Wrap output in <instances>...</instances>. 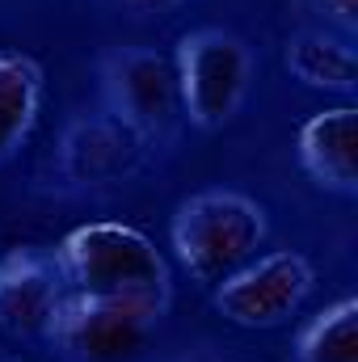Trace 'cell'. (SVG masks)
Returning <instances> with one entry per match:
<instances>
[{"label":"cell","instance_id":"13","mask_svg":"<svg viewBox=\"0 0 358 362\" xmlns=\"http://www.w3.org/2000/svg\"><path fill=\"white\" fill-rule=\"evenodd\" d=\"M299 17H308L321 30H337L346 38H354L358 30V0H291Z\"/></svg>","mask_w":358,"mask_h":362},{"label":"cell","instance_id":"4","mask_svg":"<svg viewBox=\"0 0 358 362\" xmlns=\"http://www.w3.org/2000/svg\"><path fill=\"white\" fill-rule=\"evenodd\" d=\"M165 312L169 303L161 299L68 291L42 341L72 362H122L144 350Z\"/></svg>","mask_w":358,"mask_h":362},{"label":"cell","instance_id":"11","mask_svg":"<svg viewBox=\"0 0 358 362\" xmlns=\"http://www.w3.org/2000/svg\"><path fill=\"white\" fill-rule=\"evenodd\" d=\"M42 68L25 51L0 47V165H8L38 127Z\"/></svg>","mask_w":358,"mask_h":362},{"label":"cell","instance_id":"10","mask_svg":"<svg viewBox=\"0 0 358 362\" xmlns=\"http://www.w3.org/2000/svg\"><path fill=\"white\" fill-rule=\"evenodd\" d=\"M287 72L308 85V89L325 93H354L358 85V55L354 38L337 34V30H321V25H304L287 38L282 51Z\"/></svg>","mask_w":358,"mask_h":362},{"label":"cell","instance_id":"5","mask_svg":"<svg viewBox=\"0 0 358 362\" xmlns=\"http://www.w3.org/2000/svg\"><path fill=\"white\" fill-rule=\"evenodd\" d=\"M105 114L131 127L148 148L173 139L181 127V97L173 59L152 47H114L97 64Z\"/></svg>","mask_w":358,"mask_h":362},{"label":"cell","instance_id":"2","mask_svg":"<svg viewBox=\"0 0 358 362\" xmlns=\"http://www.w3.org/2000/svg\"><path fill=\"white\" fill-rule=\"evenodd\" d=\"M55 262L72 291L89 295H139L173 303V274L165 253L148 232L114 219H97L72 228L55 245Z\"/></svg>","mask_w":358,"mask_h":362},{"label":"cell","instance_id":"1","mask_svg":"<svg viewBox=\"0 0 358 362\" xmlns=\"http://www.w3.org/2000/svg\"><path fill=\"white\" fill-rule=\"evenodd\" d=\"M270 236L266 206L241 189H198L169 219V249L194 282L215 286L262 253Z\"/></svg>","mask_w":358,"mask_h":362},{"label":"cell","instance_id":"9","mask_svg":"<svg viewBox=\"0 0 358 362\" xmlns=\"http://www.w3.org/2000/svg\"><path fill=\"white\" fill-rule=\"evenodd\" d=\"M295 156L321 189L350 198L358 189V110L333 105L312 114L295 135Z\"/></svg>","mask_w":358,"mask_h":362},{"label":"cell","instance_id":"6","mask_svg":"<svg viewBox=\"0 0 358 362\" xmlns=\"http://www.w3.org/2000/svg\"><path fill=\"white\" fill-rule=\"evenodd\" d=\"M316 270L295 249H270L211 286L215 312L236 329H278L312 295Z\"/></svg>","mask_w":358,"mask_h":362},{"label":"cell","instance_id":"3","mask_svg":"<svg viewBox=\"0 0 358 362\" xmlns=\"http://www.w3.org/2000/svg\"><path fill=\"white\" fill-rule=\"evenodd\" d=\"M173 76L181 97V122L198 131H224L253 89V51L224 25H198L178 38Z\"/></svg>","mask_w":358,"mask_h":362},{"label":"cell","instance_id":"7","mask_svg":"<svg viewBox=\"0 0 358 362\" xmlns=\"http://www.w3.org/2000/svg\"><path fill=\"white\" fill-rule=\"evenodd\" d=\"M68 291L72 286L55 262V249H8L0 257V329L17 341H42Z\"/></svg>","mask_w":358,"mask_h":362},{"label":"cell","instance_id":"8","mask_svg":"<svg viewBox=\"0 0 358 362\" xmlns=\"http://www.w3.org/2000/svg\"><path fill=\"white\" fill-rule=\"evenodd\" d=\"M144 156H148V144L131 127H122L114 114L101 110V114H81L76 122H68L59 152H55V169L64 181L81 189H101V185L135 177Z\"/></svg>","mask_w":358,"mask_h":362},{"label":"cell","instance_id":"14","mask_svg":"<svg viewBox=\"0 0 358 362\" xmlns=\"http://www.w3.org/2000/svg\"><path fill=\"white\" fill-rule=\"evenodd\" d=\"M110 4L114 13H127V17H169L173 8L190 4V0H101Z\"/></svg>","mask_w":358,"mask_h":362},{"label":"cell","instance_id":"12","mask_svg":"<svg viewBox=\"0 0 358 362\" xmlns=\"http://www.w3.org/2000/svg\"><path fill=\"white\" fill-rule=\"evenodd\" d=\"M295 362H358V299L325 303L295 337Z\"/></svg>","mask_w":358,"mask_h":362}]
</instances>
